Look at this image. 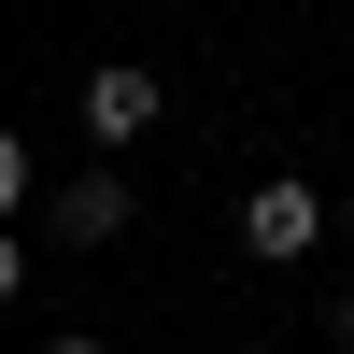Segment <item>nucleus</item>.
<instances>
[{
	"label": "nucleus",
	"instance_id": "7ed1b4c3",
	"mask_svg": "<svg viewBox=\"0 0 354 354\" xmlns=\"http://www.w3.org/2000/svg\"><path fill=\"white\" fill-rule=\"evenodd\" d=\"M128 213H142V198L113 185V170H85V185H57V198H43V227H57V241H71V255H85V241H113V227H128Z\"/></svg>",
	"mask_w": 354,
	"mask_h": 354
},
{
	"label": "nucleus",
	"instance_id": "423d86ee",
	"mask_svg": "<svg viewBox=\"0 0 354 354\" xmlns=\"http://www.w3.org/2000/svg\"><path fill=\"white\" fill-rule=\"evenodd\" d=\"M340 227H354V198H340Z\"/></svg>",
	"mask_w": 354,
	"mask_h": 354
},
{
	"label": "nucleus",
	"instance_id": "f03ea898",
	"mask_svg": "<svg viewBox=\"0 0 354 354\" xmlns=\"http://www.w3.org/2000/svg\"><path fill=\"white\" fill-rule=\"evenodd\" d=\"M156 113H170L156 71H128V57H100V71H85V128H100L113 156H128V142H156Z\"/></svg>",
	"mask_w": 354,
	"mask_h": 354
},
{
	"label": "nucleus",
	"instance_id": "20e7f679",
	"mask_svg": "<svg viewBox=\"0 0 354 354\" xmlns=\"http://www.w3.org/2000/svg\"><path fill=\"white\" fill-rule=\"evenodd\" d=\"M326 340H340V354H354V283H340V312H326Z\"/></svg>",
	"mask_w": 354,
	"mask_h": 354
},
{
	"label": "nucleus",
	"instance_id": "39448f33",
	"mask_svg": "<svg viewBox=\"0 0 354 354\" xmlns=\"http://www.w3.org/2000/svg\"><path fill=\"white\" fill-rule=\"evenodd\" d=\"M43 354H113V340H43Z\"/></svg>",
	"mask_w": 354,
	"mask_h": 354
},
{
	"label": "nucleus",
	"instance_id": "f257e3e1",
	"mask_svg": "<svg viewBox=\"0 0 354 354\" xmlns=\"http://www.w3.org/2000/svg\"><path fill=\"white\" fill-rule=\"evenodd\" d=\"M326 227H340V198H326V185H298V170L241 198V255H255V270H298V255L326 241Z\"/></svg>",
	"mask_w": 354,
	"mask_h": 354
}]
</instances>
